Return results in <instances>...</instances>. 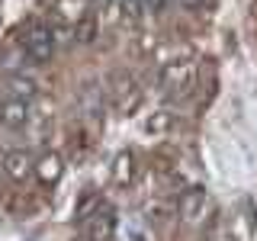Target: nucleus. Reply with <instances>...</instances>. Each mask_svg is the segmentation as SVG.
<instances>
[{
  "mask_svg": "<svg viewBox=\"0 0 257 241\" xmlns=\"http://www.w3.org/2000/svg\"><path fill=\"white\" fill-rule=\"evenodd\" d=\"M196 84V68L193 61H167L158 71V87L167 96H187Z\"/></svg>",
  "mask_w": 257,
  "mask_h": 241,
  "instance_id": "obj_1",
  "label": "nucleus"
},
{
  "mask_svg": "<svg viewBox=\"0 0 257 241\" xmlns=\"http://www.w3.org/2000/svg\"><path fill=\"white\" fill-rule=\"evenodd\" d=\"M109 100H112V109L122 112V116H128L132 109H139V103H142V87H139V80L128 74V71L112 74V80H109Z\"/></svg>",
  "mask_w": 257,
  "mask_h": 241,
  "instance_id": "obj_2",
  "label": "nucleus"
},
{
  "mask_svg": "<svg viewBox=\"0 0 257 241\" xmlns=\"http://www.w3.org/2000/svg\"><path fill=\"white\" fill-rule=\"evenodd\" d=\"M55 45H58V36H55L52 26H42V23H32L23 36V48L32 58V64H45L55 55Z\"/></svg>",
  "mask_w": 257,
  "mask_h": 241,
  "instance_id": "obj_3",
  "label": "nucleus"
},
{
  "mask_svg": "<svg viewBox=\"0 0 257 241\" xmlns=\"http://www.w3.org/2000/svg\"><path fill=\"white\" fill-rule=\"evenodd\" d=\"M206 209H209V193L203 187L183 190L180 199H177V215H180L187 225H199L206 219Z\"/></svg>",
  "mask_w": 257,
  "mask_h": 241,
  "instance_id": "obj_4",
  "label": "nucleus"
},
{
  "mask_svg": "<svg viewBox=\"0 0 257 241\" xmlns=\"http://www.w3.org/2000/svg\"><path fill=\"white\" fill-rule=\"evenodd\" d=\"M0 167H4V174L13 177V180H26L29 174H36V161L20 148L4 151V155H0Z\"/></svg>",
  "mask_w": 257,
  "mask_h": 241,
  "instance_id": "obj_5",
  "label": "nucleus"
},
{
  "mask_svg": "<svg viewBox=\"0 0 257 241\" xmlns=\"http://www.w3.org/2000/svg\"><path fill=\"white\" fill-rule=\"evenodd\" d=\"M61 174H64V161H61V155H55V151H45V155L36 158V177H39V183H42V187H55V183L61 180Z\"/></svg>",
  "mask_w": 257,
  "mask_h": 241,
  "instance_id": "obj_6",
  "label": "nucleus"
},
{
  "mask_svg": "<svg viewBox=\"0 0 257 241\" xmlns=\"http://www.w3.org/2000/svg\"><path fill=\"white\" fill-rule=\"evenodd\" d=\"M29 116H32L29 103L13 100V96L0 100V126H7V129H23V126L29 123Z\"/></svg>",
  "mask_w": 257,
  "mask_h": 241,
  "instance_id": "obj_7",
  "label": "nucleus"
},
{
  "mask_svg": "<svg viewBox=\"0 0 257 241\" xmlns=\"http://www.w3.org/2000/svg\"><path fill=\"white\" fill-rule=\"evenodd\" d=\"M116 235V212L109 206H100V212L87 222V238L90 241H109Z\"/></svg>",
  "mask_w": 257,
  "mask_h": 241,
  "instance_id": "obj_8",
  "label": "nucleus"
},
{
  "mask_svg": "<svg viewBox=\"0 0 257 241\" xmlns=\"http://www.w3.org/2000/svg\"><path fill=\"white\" fill-rule=\"evenodd\" d=\"M135 171H139L135 155H132V151H119L116 161H112V180H116L119 187H128V183L135 180Z\"/></svg>",
  "mask_w": 257,
  "mask_h": 241,
  "instance_id": "obj_9",
  "label": "nucleus"
},
{
  "mask_svg": "<svg viewBox=\"0 0 257 241\" xmlns=\"http://www.w3.org/2000/svg\"><path fill=\"white\" fill-rule=\"evenodd\" d=\"M7 96H13V100H23V103H32L39 96V84L32 77H23V74H16L7 80Z\"/></svg>",
  "mask_w": 257,
  "mask_h": 241,
  "instance_id": "obj_10",
  "label": "nucleus"
},
{
  "mask_svg": "<svg viewBox=\"0 0 257 241\" xmlns=\"http://www.w3.org/2000/svg\"><path fill=\"white\" fill-rule=\"evenodd\" d=\"M100 206H103L100 193H87V196H80V199H77V209H74L77 222H84V225H87L96 212H100Z\"/></svg>",
  "mask_w": 257,
  "mask_h": 241,
  "instance_id": "obj_11",
  "label": "nucleus"
},
{
  "mask_svg": "<svg viewBox=\"0 0 257 241\" xmlns=\"http://www.w3.org/2000/svg\"><path fill=\"white\" fill-rule=\"evenodd\" d=\"M171 126H174V116H171L167 109H161V112H155V116H148V119H145V132H151V135L167 132Z\"/></svg>",
  "mask_w": 257,
  "mask_h": 241,
  "instance_id": "obj_12",
  "label": "nucleus"
},
{
  "mask_svg": "<svg viewBox=\"0 0 257 241\" xmlns=\"http://www.w3.org/2000/svg\"><path fill=\"white\" fill-rule=\"evenodd\" d=\"M96 39V23L90 20V16H84V20L74 26V42H80V45H90Z\"/></svg>",
  "mask_w": 257,
  "mask_h": 241,
  "instance_id": "obj_13",
  "label": "nucleus"
},
{
  "mask_svg": "<svg viewBox=\"0 0 257 241\" xmlns=\"http://www.w3.org/2000/svg\"><path fill=\"white\" fill-rule=\"evenodd\" d=\"M142 10H145V0H122V13H125V20H139L142 16Z\"/></svg>",
  "mask_w": 257,
  "mask_h": 241,
  "instance_id": "obj_14",
  "label": "nucleus"
},
{
  "mask_svg": "<svg viewBox=\"0 0 257 241\" xmlns=\"http://www.w3.org/2000/svg\"><path fill=\"white\" fill-rule=\"evenodd\" d=\"M174 4L183 10H203V7H212V0H174Z\"/></svg>",
  "mask_w": 257,
  "mask_h": 241,
  "instance_id": "obj_15",
  "label": "nucleus"
},
{
  "mask_svg": "<svg viewBox=\"0 0 257 241\" xmlns=\"http://www.w3.org/2000/svg\"><path fill=\"white\" fill-rule=\"evenodd\" d=\"M167 7V0H145V10L148 13H161Z\"/></svg>",
  "mask_w": 257,
  "mask_h": 241,
  "instance_id": "obj_16",
  "label": "nucleus"
},
{
  "mask_svg": "<svg viewBox=\"0 0 257 241\" xmlns=\"http://www.w3.org/2000/svg\"><path fill=\"white\" fill-rule=\"evenodd\" d=\"M74 241H90V238H74Z\"/></svg>",
  "mask_w": 257,
  "mask_h": 241,
  "instance_id": "obj_17",
  "label": "nucleus"
}]
</instances>
